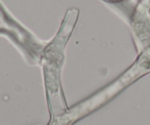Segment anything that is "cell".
<instances>
[{
  "mask_svg": "<svg viewBox=\"0 0 150 125\" xmlns=\"http://www.w3.org/2000/svg\"><path fill=\"white\" fill-rule=\"evenodd\" d=\"M134 26L139 37L150 45V0H142L136 10Z\"/></svg>",
  "mask_w": 150,
  "mask_h": 125,
  "instance_id": "obj_1",
  "label": "cell"
},
{
  "mask_svg": "<svg viewBox=\"0 0 150 125\" xmlns=\"http://www.w3.org/2000/svg\"><path fill=\"white\" fill-rule=\"evenodd\" d=\"M109 1H120V0H109Z\"/></svg>",
  "mask_w": 150,
  "mask_h": 125,
  "instance_id": "obj_2",
  "label": "cell"
}]
</instances>
